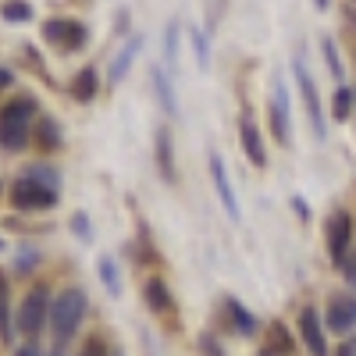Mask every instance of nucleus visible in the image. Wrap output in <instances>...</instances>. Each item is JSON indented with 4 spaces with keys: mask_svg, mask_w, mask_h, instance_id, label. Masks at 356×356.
<instances>
[{
    "mask_svg": "<svg viewBox=\"0 0 356 356\" xmlns=\"http://www.w3.org/2000/svg\"><path fill=\"white\" fill-rule=\"evenodd\" d=\"M146 303H150V310H157V314H164V310L175 307V303H171V292H168V285H164L161 278L146 282Z\"/></svg>",
    "mask_w": 356,
    "mask_h": 356,
    "instance_id": "obj_17",
    "label": "nucleus"
},
{
    "mask_svg": "<svg viewBox=\"0 0 356 356\" xmlns=\"http://www.w3.org/2000/svg\"><path fill=\"white\" fill-rule=\"evenodd\" d=\"M178 33H182V25H178V22H171L168 33H164V61H168V68L178 65Z\"/></svg>",
    "mask_w": 356,
    "mask_h": 356,
    "instance_id": "obj_23",
    "label": "nucleus"
},
{
    "mask_svg": "<svg viewBox=\"0 0 356 356\" xmlns=\"http://www.w3.org/2000/svg\"><path fill=\"white\" fill-rule=\"evenodd\" d=\"M342 271H346V282L356 285V253H349V260L342 264Z\"/></svg>",
    "mask_w": 356,
    "mask_h": 356,
    "instance_id": "obj_32",
    "label": "nucleus"
},
{
    "mask_svg": "<svg viewBox=\"0 0 356 356\" xmlns=\"http://www.w3.org/2000/svg\"><path fill=\"white\" fill-rule=\"evenodd\" d=\"M0 246H4V243H0Z\"/></svg>",
    "mask_w": 356,
    "mask_h": 356,
    "instance_id": "obj_39",
    "label": "nucleus"
},
{
    "mask_svg": "<svg viewBox=\"0 0 356 356\" xmlns=\"http://www.w3.org/2000/svg\"><path fill=\"white\" fill-rule=\"evenodd\" d=\"M314 4H317V8H321V11H324V8H328V0H314Z\"/></svg>",
    "mask_w": 356,
    "mask_h": 356,
    "instance_id": "obj_37",
    "label": "nucleus"
},
{
    "mask_svg": "<svg viewBox=\"0 0 356 356\" xmlns=\"http://www.w3.org/2000/svg\"><path fill=\"white\" fill-rule=\"evenodd\" d=\"M292 75H296V82H300V97H303V107H307V118H310V129H314L317 139H324L321 97H317V86H314V79H310V72H307V65H303V57H296V61H292Z\"/></svg>",
    "mask_w": 356,
    "mask_h": 356,
    "instance_id": "obj_5",
    "label": "nucleus"
},
{
    "mask_svg": "<svg viewBox=\"0 0 356 356\" xmlns=\"http://www.w3.org/2000/svg\"><path fill=\"white\" fill-rule=\"evenodd\" d=\"M356 324V296L335 292L328 300V328L332 332H349Z\"/></svg>",
    "mask_w": 356,
    "mask_h": 356,
    "instance_id": "obj_9",
    "label": "nucleus"
},
{
    "mask_svg": "<svg viewBox=\"0 0 356 356\" xmlns=\"http://www.w3.org/2000/svg\"><path fill=\"white\" fill-rule=\"evenodd\" d=\"M79 356H107V349H104V342L100 339H86V346H82V353Z\"/></svg>",
    "mask_w": 356,
    "mask_h": 356,
    "instance_id": "obj_31",
    "label": "nucleus"
},
{
    "mask_svg": "<svg viewBox=\"0 0 356 356\" xmlns=\"http://www.w3.org/2000/svg\"><path fill=\"white\" fill-rule=\"evenodd\" d=\"M72 228H75V235H79L82 243L93 239V232H89V218H86L82 211H79V214H72Z\"/></svg>",
    "mask_w": 356,
    "mask_h": 356,
    "instance_id": "obj_29",
    "label": "nucleus"
},
{
    "mask_svg": "<svg viewBox=\"0 0 356 356\" xmlns=\"http://www.w3.org/2000/svg\"><path fill=\"white\" fill-rule=\"evenodd\" d=\"M143 50V36H132L125 47H122V54L114 57V65H111V86H118L125 79V72L132 68V61H136V54Z\"/></svg>",
    "mask_w": 356,
    "mask_h": 356,
    "instance_id": "obj_15",
    "label": "nucleus"
},
{
    "mask_svg": "<svg viewBox=\"0 0 356 356\" xmlns=\"http://www.w3.org/2000/svg\"><path fill=\"white\" fill-rule=\"evenodd\" d=\"M239 143H243V154L250 157L253 168L267 164V150H264V139H260V129H257L253 118H243L239 122Z\"/></svg>",
    "mask_w": 356,
    "mask_h": 356,
    "instance_id": "obj_11",
    "label": "nucleus"
},
{
    "mask_svg": "<svg viewBox=\"0 0 356 356\" xmlns=\"http://www.w3.org/2000/svg\"><path fill=\"white\" fill-rule=\"evenodd\" d=\"M18 257H22V260H18L15 271H22V275H25V271H33V267L40 264V253H36V250H22Z\"/></svg>",
    "mask_w": 356,
    "mask_h": 356,
    "instance_id": "obj_30",
    "label": "nucleus"
},
{
    "mask_svg": "<svg viewBox=\"0 0 356 356\" xmlns=\"http://www.w3.org/2000/svg\"><path fill=\"white\" fill-rule=\"evenodd\" d=\"M97 86H100L97 68H82V72L72 79V97H75L79 104H89V100L97 97Z\"/></svg>",
    "mask_w": 356,
    "mask_h": 356,
    "instance_id": "obj_16",
    "label": "nucleus"
},
{
    "mask_svg": "<svg viewBox=\"0 0 356 356\" xmlns=\"http://www.w3.org/2000/svg\"><path fill=\"white\" fill-rule=\"evenodd\" d=\"M349 239H353V221L346 211H335L332 221H328V253H332V264H346L349 260Z\"/></svg>",
    "mask_w": 356,
    "mask_h": 356,
    "instance_id": "obj_8",
    "label": "nucleus"
},
{
    "mask_svg": "<svg viewBox=\"0 0 356 356\" xmlns=\"http://www.w3.org/2000/svg\"><path fill=\"white\" fill-rule=\"evenodd\" d=\"M150 79H154V93H157V100H161V107H164V114L168 118H178V100H175V89H171V82H168V75H164V68H150Z\"/></svg>",
    "mask_w": 356,
    "mask_h": 356,
    "instance_id": "obj_14",
    "label": "nucleus"
},
{
    "mask_svg": "<svg viewBox=\"0 0 356 356\" xmlns=\"http://www.w3.org/2000/svg\"><path fill=\"white\" fill-rule=\"evenodd\" d=\"M29 178L40 182V186H47V189H61V178H57V171L47 168V164H33V168H29Z\"/></svg>",
    "mask_w": 356,
    "mask_h": 356,
    "instance_id": "obj_24",
    "label": "nucleus"
},
{
    "mask_svg": "<svg viewBox=\"0 0 356 356\" xmlns=\"http://www.w3.org/2000/svg\"><path fill=\"white\" fill-rule=\"evenodd\" d=\"M97 275L104 278V285H107L111 296H122V275H118V264L111 257H100L97 260Z\"/></svg>",
    "mask_w": 356,
    "mask_h": 356,
    "instance_id": "obj_18",
    "label": "nucleus"
},
{
    "mask_svg": "<svg viewBox=\"0 0 356 356\" xmlns=\"http://www.w3.org/2000/svg\"><path fill=\"white\" fill-rule=\"evenodd\" d=\"M321 50H324V61H328L332 75H335V79H342V61H339V54H335V43H332L328 36L321 40Z\"/></svg>",
    "mask_w": 356,
    "mask_h": 356,
    "instance_id": "obj_26",
    "label": "nucleus"
},
{
    "mask_svg": "<svg viewBox=\"0 0 356 356\" xmlns=\"http://www.w3.org/2000/svg\"><path fill=\"white\" fill-rule=\"evenodd\" d=\"M18 356H40V353H36V349H22Z\"/></svg>",
    "mask_w": 356,
    "mask_h": 356,
    "instance_id": "obj_36",
    "label": "nucleus"
},
{
    "mask_svg": "<svg viewBox=\"0 0 356 356\" xmlns=\"http://www.w3.org/2000/svg\"><path fill=\"white\" fill-rule=\"evenodd\" d=\"M189 36H193V47H196V65L207 68V65H211V57H207V40H203V33H200V29H189Z\"/></svg>",
    "mask_w": 356,
    "mask_h": 356,
    "instance_id": "obj_28",
    "label": "nucleus"
},
{
    "mask_svg": "<svg viewBox=\"0 0 356 356\" xmlns=\"http://www.w3.org/2000/svg\"><path fill=\"white\" fill-rule=\"evenodd\" d=\"M33 114H40L33 97H18L15 104H8L4 111H0V146H4V150H25L29 146Z\"/></svg>",
    "mask_w": 356,
    "mask_h": 356,
    "instance_id": "obj_1",
    "label": "nucleus"
},
{
    "mask_svg": "<svg viewBox=\"0 0 356 356\" xmlns=\"http://www.w3.org/2000/svg\"><path fill=\"white\" fill-rule=\"evenodd\" d=\"M50 317V296L43 285H36L33 292L22 300V310H18V332L25 339H36L43 332V321Z\"/></svg>",
    "mask_w": 356,
    "mask_h": 356,
    "instance_id": "obj_3",
    "label": "nucleus"
},
{
    "mask_svg": "<svg viewBox=\"0 0 356 356\" xmlns=\"http://www.w3.org/2000/svg\"><path fill=\"white\" fill-rule=\"evenodd\" d=\"M54 356H61V353H54Z\"/></svg>",
    "mask_w": 356,
    "mask_h": 356,
    "instance_id": "obj_38",
    "label": "nucleus"
},
{
    "mask_svg": "<svg viewBox=\"0 0 356 356\" xmlns=\"http://www.w3.org/2000/svg\"><path fill=\"white\" fill-rule=\"evenodd\" d=\"M36 139H40V146H47V150H57L61 146V129H57V122L54 118H40V129H36Z\"/></svg>",
    "mask_w": 356,
    "mask_h": 356,
    "instance_id": "obj_19",
    "label": "nucleus"
},
{
    "mask_svg": "<svg viewBox=\"0 0 356 356\" xmlns=\"http://www.w3.org/2000/svg\"><path fill=\"white\" fill-rule=\"evenodd\" d=\"M15 82V75L8 72V68H0V89H4V86H11Z\"/></svg>",
    "mask_w": 356,
    "mask_h": 356,
    "instance_id": "obj_34",
    "label": "nucleus"
},
{
    "mask_svg": "<svg viewBox=\"0 0 356 356\" xmlns=\"http://www.w3.org/2000/svg\"><path fill=\"white\" fill-rule=\"evenodd\" d=\"M11 203L18 211H54L57 207V189H47L40 182H33L29 175H22L11 186Z\"/></svg>",
    "mask_w": 356,
    "mask_h": 356,
    "instance_id": "obj_4",
    "label": "nucleus"
},
{
    "mask_svg": "<svg viewBox=\"0 0 356 356\" xmlns=\"http://www.w3.org/2000/svg\"><path fill=\"white\" fill-rule=\"evenodd\" d=\"M43 40L54 43V47H61V50H79L89 40V29L82 22H72V18H50L43 25Z\"/></svg>",
    "mask_w": 356,
    "mask_h": 356,
    "instance_id": "obj_6",
    "label": "nucleus"
},
{
    "mask_svg": "<svg viewBox=\"0 0 356 356\" xmlns=\"http://www.w3.org/2000/svg\"><path fill=\"white\" fill-rule=\"evenodd\" d=\"M271 335H275V346H271V353L275 356H289L292 353V339H289V332H285V324H271Z\"/></svg>",
    "mask_w": 356,
    "mask_h": 356,
    "instance_id": "obj_25",
    "label": "nucleus"
},
{
    "mask_svg": "<svg viewBox=\"0 0 356 356\" xmlns=\"http://www.w3.org/2000/svg\"><path fill=\"white\" fill-rule=\"evenodd\" d=\"M154 157H157V171H161V178L164 182H175V146H171V132L161 125L157 129V136H154Z\"/></svg>",
    "mask_w": 356,
    "mask_h": 356,
    "instance_id": "obj_13",
    "label": "nucleus"
},
{
    "mask_svg": "<svg viewBox=\"0 0 356 356\" xmlns=\"http://www.w3.org/2000/svg\"><path fill=\"white\" fill-rule=\"evenodd\" d=\"M0 339H8V278L0 271Z\"/></svg>",
    "mask_w": 356,
    "mask_h": 356,
    "instance_id": "obj_27",
    "label": "nucleus"
},
{
    "mask_svg": "<svg viewBox=\"0 0 356 356\" xmlns=\"http://www.w3.org/2000/svg\"><path fill=\"white\" fill-rule=\"evenodd\" d=\"M339 356H356V339H349L346 346H342V353Z\"/></svg>",
    "mask_w": 356,
    "mask_h": 356,
    "instance_id": "obj_35",
    "label": "nucleus"
},
{
    "mask_svg": "<svg viewBox=\"0 0 356 356\" xmlns=\"http://www.w3.org/2000/svg\"><path fill=\"white\" fill-rule=\"evenodd\" d=\"M228 310H232V321H235V328H239L243 335H253L257 332V321H253V314L239 303V300H228Z\"/></svg>",
    "mask_w": 356,
    "mask_h": 356,
    "instance_id": "obj_20",
    "label": "nucleus"
},
{
    "mask_svg": "<svg viewBox=\"0 0 356 356\" xmlns=\"http://www.w3.org/2000/svg\"><path fill=\"white\" fill-rule=\"evenodd\" d=\"M300 335H303V342H307V349L314 353V356H328V346H324V332H321V317H317V310H303L300 314Z\"/></svg>",
    "mask_w": 356,
    "mask_h": 356,
    "instance_id": "obj_12",
    "label": "nucleus"
},
{
    "mask_svg": "<svg viewBox=\"0 0 356 356\" xmlns=\"http://www.w3.org/2000/svg\"><path fill=\"white\" fill-rule=\"evenodd\" d=\"M292 211H296V214H300V218H303V221H307V218H310V207H307V203H303V196H292Z\"/></svg>",
    "mask_w": 356,
    "mask_h": 356,
    "instance_id": "obj_33",
    "label": "nucleus"
},
{
    "mask_svg": "<svg viewBox=\"0 0 356 356\" xmlns=\"http://www.w3.org/2000/svg\"><path fill=\"white\" fill-rule=\"evenodd\" d=\"M0 18L4 22H29L33 18V8H29L25 0H4V4H0Z\"/></svg>",
    "mask_w": 356,
    "mask_h": 356,
    "instance_id": "obj_21",
    "label": "nucleus"
},
{
    "mask_svg": "<svg viewBox=\"0 0 356 356\" xmlns=\"http://www.w3.org/2000/svg\"><path fill=\"white\" fill-rule=\"evenodd\" d=\"M82 314H86V292H82V289H65V292L54 300V307H50V324H54L57 349H61V346L75 335Z\"/></svg>",
    "mask_w": 356,
    "mask_h": 356,
    "instance_id": "obj_2",
    "label": "nucleus"
},
{
    "mask_svg": "<svg viewBox=\"0 0 356 356\" xmlns=\"http://www.w3.org/2000/svg\"><path fill=\"white\" fill-rule=\"evenodd\" d=\"M353 100H356V93H353L349 86H339V89H335V100H332V114L339 118V122H346V118H349V111H353Z\"/></svg>",
    "mask_w": 356,
    "mask_h": 356,
    "instance_id": "obj_22",
    "label": "nucleus"
},
{
    "mask_svg": "<svg viewBox=\"0 0 356 356\" xmlns=\"http://www.w3.org/2000/svg\"><path fill=\"white\" fill-rule=\"evenodd\" d=\"M267 114H271V132H275V139H278L282 146H289V139H292V125H289V89H285L282 79H278L275 89H271Z\"/></svg>",
    "mask_w": 356,
    "mask_h": 356,
    "instance_id": "obj_7",
    "label": "nucleus"
},
{
    "mask_svg": "<svg viewBox=\"0 0 356 356\" xmlns=\"http://www.w3.org/2000/svg\"><path fill=\"white\" fill-rule=\"evenodd\" d=\"M211 178H214V189H218V196H221L225 214H228L232 221H239V203H235V193H232V182H228V175H225L221 154H211Z\"/></svg>",
    "mask_w": 356,
    "mask_h": 356,
    "instance_id": "obj_10",
    "label": "nucleus"
}]
</instances>
